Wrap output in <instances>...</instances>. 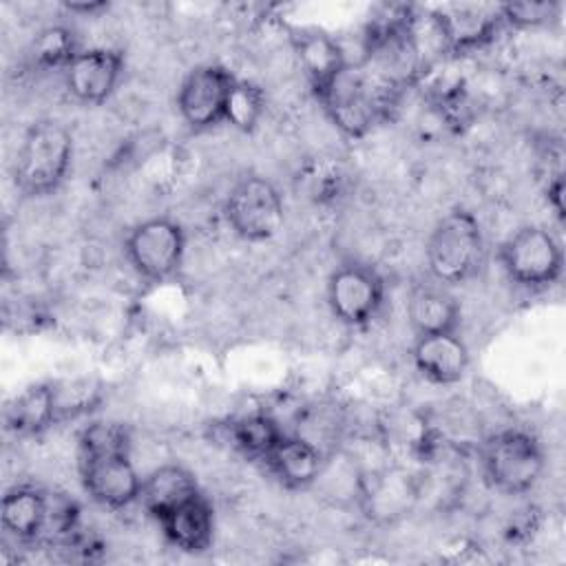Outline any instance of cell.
<instances>
[{
  "label": "cell",
  "instance_id": "10",
  "mask_svg": "<svg viewBox=\"0 0 566 566\" xmlns=\"http://www.w3.org/2000/svg\"><path fill=\"white\" fill-rule=\"evenodd\" d=\"M80 478L84 491L102 506L124 509L139 500L142 478L128 453L80 458Z\"/></svg>",
  "mask_w": 566,
  "mask_h": 566
},
{
  "label": "cell",
  "instance_id": "8",
  "mask_svg": "<svg viewBox=\"0 0 566 566\" xmlns=\"http://www.w3.org/2000/svg\"><path fill=\"white\" fill-rule=\"evenodd\" d=\"M327 305L338 323L365 327L385 305V281L367 263H343L327 279Z\"/></svg>",
  "mask_w": 566,
  "mask_h": 566
},
{
  "label": "cell",
  "instance_id": "17",
  "mask_svg": "<svg viewBox=\"0 0 566 566\" xmlns=\"http://www.w3.org/2000/svg\"><path fill=\"white\" fill-rule=\"evenodd\" d=\"M294 53L298 57L301 69L305 71L314 95L325 88L336 73H340L347 64V57L340 49V44L316 29H303L292 38Z\"/></svg>",
  "mask_w": 566,
  "mask_h": 566
},
{
  "label": "cell",
  "instance_id": "23",
  "mask_svg": "<svg viewBox=\"0 0 566 566\" xmlns=\"http://www.w3.org/2000/svg\"><path fill=\"white\" fill-rule=\"evenodd\" d=\"M77 449H80V458L128 453L130 451V433L122 422L97 420L82 429Z\"/></svg>",
  "mask_w": 566,
  "mask_h": 566
},
{
  "label": "cell",
  "instance_id": "20",
  "mask_svg": "<svg viewBox=\"0 0 566 566\" xmlns=\"http://www.w3.org/2000/svg\"><path fill=\"white\" fill-rule=\"evenodd\" d=\"M2 526L20 542H40L46 517V491L35 486H13L0 504Z\"/></svg>",
  "mask_w": 566,
  "mask_h": 566
},
{
  "label": "cell",
  "instance_id": "6",
  "mask_svg": "<svg viewBox=\"0 0 566 566\" xmlns=\"http://www.w3.org/2000/svg\"><path fill=\"white\" fill-rule=\"evenodd\" d=\"M124 254L137 276L150 283L172 279L186 254V232L172 217H150L133 226L124 239Z\"/></svg>",
  "mask_w": 566,
  "mask_h": 566
},
{
  "label": "cell",
  "instance_id": "14",
  "mask_svg": "<svg viewBox=\"0 0 566 566\" xmlns=\"http://www.w3.org/2000/svg\"><path fill=\"white\" fill-rule=\"evenodd\" d=\"M407 318L416 336L458 332L462 307L458 298L440 283H420L407 301Z\"/></svg>",
  "mask_w": 566,
  "mask_h": 566
},
{
  "label": "cell",
  "instance_id": "21",
  "mask_svg": "<svg viewBox=\"0 0 566 566\" xmlns=\"http://www.w3.org/2000/svg\"><path fill=\"white\" fill-rule=\"evenodd\" d=\"M230 442L243 455L252 460H263L272 453V449L283 440L281 424L268 413H250L234 422H230Z\"/></svg>",
  "mask_w": 566,
  "mask_h": 566
},
{
  "label": "cell",
  "instance_id": "11",
  "mask_svg": "<svg viewBox=\"0 0 566 566\" xmlns=\"http://www.w3.org/2000/svg\"><path fill=\"white\" fill-rule=\"evenodd\" d=\"M124 73V53L117 49L80 51L64 69L66 91L82 104H104Z\"/></svg>",
  "mask_w": 566,
  "mask_h": 566
},
{
  "label": "cell",
  "instance_id": "16",
  "mask_svg": "<svg viewBox=\"0 0 566 566\" xmlns=\"http://www.w3.org/2000/svg\"><path fill=\"white\" fill-rule=\"evenodd\" d=\"M325 453L301 436H283V440L265 458L268 469L287 489H307L316 482Z\"/></svg>",
  "mask_w": 566,
  "mask_h": 566
},
{
  "label": "cell",
  "instance_id": "4",
  "mask_svg": "<svg viewBox=\"0 0 566 566\" xmlns=\"http://www.w3.org/2000/svg\"><path fill=\"white\" fill-rule=\"evenodd\" d=\"M482 471L486 482L506 495L531 491L544 471L539 440L524 429H502L482 444Z\"/></svg>",
  "mask_w": 566,
  "mask_h": 566
},
{
  "label": "cell",
  "instance_id": "19",
  "mask_svg": "<svg viewBox=\"0 0 566 566\" xmlns=\"http://www.w3.org/2000/svg\"><path fill=\"white\" fill-rule=\"evenodd\" d=\"M57 422L60 416L53 382H42L24 389L9 402L4 411V424L15 436H35Z\"/></svg>",
  "mask_w": 566,
  "mask_h": 566
},
{
  "label": "cell",
  "instance_id": "26",
  "mask_svg": "<svg viewBox=\"0 0 566 566\" xmlns=\"http://www.w3.org/2000/svg\"><path fill=\"white\" fill-rule=\"evenodd\" d=\"M77 517H80V509L75 500H71L64 493L46 491V517H44V528L40 539L60 542L69 537L77 526Z\"/></svg>",
  "mask_w": 566,
  "mask_h": 566
},
{
  "label": "cell",
  "instance_id": "15",
  "mask_svg": "<svg viewBox=\"0 0 566 566\" xmlns=\"http://www.w3.org/2000/svg\"><path fill=\"white\" fill-rule=\"evenodd\" d=\"M166 539L184 553H203L212 544L214 513L210 502L197 493L157 520Z\"/></svg>",
  "mask_w": 566,
  "mask_h": 566
},
{
  "label": "cell",
  "instance_id": "1",
  "mask_svg": "<svg viewBox=\"0 0 566 566\" xmlns=\"http://www.w3.org/2000/svg\"><path fill=\"white\" fill-rule=\"evenodd\" d=\"M400 88L374 75L363 62H347L336 77L316 93L329 122L347 137H363L389 117Z\"/></svg>",
  "mask_w": 566,
  "mask_h": 566
},
{
  "label": "cell",
  "instance_id": "5",
  "mask_svg": "<svg viewBox=\"0 0 566 566\" xmlns=\"http://www.w3.org/2000/svg\"><path fill=\"white\" fill-rule=\"evenodd\" d=\"M504 274L520 287L544 290L559 281L564 252L557 237L544 226H522L511 232L497 250Z\"/></svg>",
  "mask_w": 566,
  "mask_h": 566
},
{
  "label": "cell",
  "instance_id": "12",
  "mask_svg": "<svg viewBox=\"0 0 566 566\" xmlns=\"http://www.w3.org/2000/svg\"><path fill=\"white\" fill-rule=\"evenodd\" d=\"M418 497L413 478L402 469L363 471L356 504L376 522H391L402 517Z\"/></svg>",
  "mask_w": 566,
  "mask_h": 566
},
{
  "label": "cell",
  "instance_id": "3",
  "mask_svg": "<svg viewBox=\"0 0 566 566\" xmlns=\"http://www.w3.org/2000/svg\"><path fill=\"white\" fill-rule=\"evenodd\" d=\"M73 159V137L55 119L33 122L18 148L13 161L15 188L27 197L55 192L69 175Z\"/></svg>",
  "mask_w": 566,
  "mask_h": 566
},
{
  "label": "cell",
  "instance_id": "18",
  "mask_svg": "<svg viewBox=\"0 0 566 566\" xmlns=\"http://www.w3.org/2000/svg\"><path fill=\"white\" fill-rule=\"evenodd\" d=\"M199 491L195 475L181 464H161L142 480L139 502L144 509L159 520L175 506L195 497Z\"/></svg>",
  "mask_w": 566,
  "mask_h": 566
},
{
  "label": "cell",
  "instance_id": "7",
  "mask_svg": "<svg viewBox=\"0 0 566 566\" xmlns=\"http://www.w3.org/2000/svg\"><path fill=\"white\" fill-rule=\"evenodd\" d=\"M223 214L237 237L245 241H268L283 228L285 203L270 179L245 175L228 190Z\"/></svg>",
  "mask_w": 566,
  "mask_h": 566
},
{
  "label": "cell",
  "instance_id": "24",
  "mask_svg": "<svg viewBox=\"0 0 566 566\" xmlns=\"http://www.w3.org/2000/svg\"><path fill=\"white\" fill-rule=\"evenodd\" d=\"M265 113V93L259 84L239 80L226 108V122L239 130H252Z\"/></svg>",
  "mask_w": 566,
  "mask_h": 566
},
{
  "label": "cell",
  "instance_id": "28",
  "mask_svg": "<svg viewBox=\"0 0 566 566\" xmlns=\"http://www.w3.org/2000/svg\"><path fill=\"white\" fill-rule=\"evenodd\" d=\"M562 192H564V181L562 177H557L551 186H548V199L553 201L555 206V212L562 217L564 214V206H562Z\"/></svg>",
  "mask_w": 566,
  "mask_h": 566
},
{
  "label": "cell",
  "instance_id": "27",
  "mask_svg": "<svg viewBox=\"0 0 566 566\" xmlns=\"http://www.w3.org/2000/svg\"><path fill=\"white\" fill-rule=\"evenodd\" d=\"M557 9H559L557 2L544 0V2H509V4H502L497 11L502 22H509L520 29H528V27H539L551 22L557 15Z\"/></svg>",
  "mask_w": 566,
  "mask_h": 566
},
{
  "label": "cell",
  "instance_id": "22",
  "mask_svg": "<svg viewBox=\"0 0 566 566\" xmlns=\"http://www.w3.org/2000/svg\"><path fill=\"white\" fill-rule=\"evenodd\" d=\"M80 53L75 33L69 27H46L31 44V60L40 69H66L69 62Z\"/></svg>",
  "mask_w": 566,
  "mask_h": 566
},
{
  "label": "cell",
  "instance_id": "25",
  "mask_svg": "<svg viewBox=\"0 0 566 566\" xmlns=\"http://www.w3.org/2000/svg\"><path fill=\"white\" fill-rule=\"evenodd\" d=\"M55 385V402L60 422L69 418H77L91 411L99 402L102 389L93 380H66Z\"/></svg>",
  "mask_w": 566,
  "mask_h": 566
},
{
  "label": "cell",
  "instance_id": "9",
  "mask_svg": "<svg viewBox=\"0 0 566 566\" xmlns=\"http://www.w3.org/2000/svg\"><path fill=\"white\" fill-rule=\"evenodd\" d=\"M239 80L221 64H199L177 91V111L192 130H208L226 122L228 99Z\"/></svg>",
  "mask_w": 566,
  "mask_h": 566
},
{
  "label": "cell",
  "instance_id": "2",
  "mask_svg": "<svg viewBox=\"0 0 566 566\" xmlns=\"http://www.w3.org/2000/svg\"><path fill=\"white\" fill-rule=\"evenodd\" d=\"M424 259L440 285H462L475 279L486 263V241L480 221L464 208L447 212L431 230Z\"/></svg>",
  "mask_w": 566,
  "mask_h": 566
},
{
  "label": "cell",
  "instance_id": "13",
  "mask_svg": "<svg viewBox=\"0 0 566 566\" xmlns=\"http://www.w3.org/2000/svg\"><path fill=\"white\" fill-rule=\"evenodd\" d=\"M416 371L433 385H455L469 371V347L458 332L422 334L411 345Z\"/></svg>",
  "mask_w": 566,
  "mask_h": 566
},
{
  "label": "cell",
  "instance_id": "29",
  "mask_svg": "<svg viewBox=\"0 0 566 566\" xmlns=\"http://www.w3.org/2000/svg\"><path fill=\"white\" fill-rule=\"evenodd\" d=\"M106 4L104 2H88V4H66L69 11H97V9H104Z\"/></svg>",
  "mask_w": 566,
  "mask_h": 566
}]
</instances>
